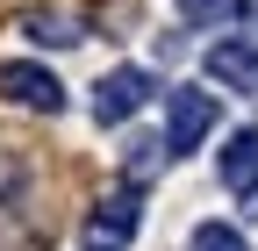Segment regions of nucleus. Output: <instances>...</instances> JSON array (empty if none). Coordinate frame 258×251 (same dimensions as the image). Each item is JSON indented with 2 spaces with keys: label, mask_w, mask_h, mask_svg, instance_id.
Here are the masks:
<instances>
[{
  "label": "nucleus",
  "mask_w": 258,
  "mask_h": 251,
  "mask_svg": "<svg viewBox=\"0 0 258 251\" xmlns=\"http://www.w3.org/2000/svg\"><path fill=\"white\" fill-rule=\"evenodd\" d=\"M129 237H137V194L122 186V194H108L101 208L86 215V244H93V251H122Z\"/></svg>",
  "instance_id": "obj_5"
},
{
  "label": "nucleus",
  "mask_w": 258,
  "mask_h": 251,
  "mask_svg": "<svg viewBox=\"0 0 258 251\" xmlns=\"http://www.w3.org/2000/svg\"><path fill=\"white\" fill-rule=\"evenodd\" d=\"M151 93H158V79L144 65H115V72H101V86H93V122H101V130L108 122H129Z\"/></svg>",
  "instance_id": "obj_2"
},
{
  "label": "nucleus",
  "mask_w": 258,
  "mask_h": 251,
  "mask_svg": "<svg viewBox=\"0 0 258 251\" xmlns=\"http://www.w3.org/2000/svg\"><path fill=\"white\" fill-rule=\"evenodd\" d=\"M244 201H251V215H258V179H251V186H244Z\"/></svg>",
  "instance_id": "obj_11"
},
{
  "label": "nucleus",
  "mask_w": 258,
  "mask_h": 251,
  "mask_svg": "<svg viewBox=\"0 0 258 251\" xmlns=\"http://www.w3.org/2000/svg\"><path fill=\"white\" fill-rule=\"evenodd\" d=\"M251 179H258V130H237L230 144H222V186H237V194H244Z\"/></svg>",
  "instance_id": "obj_6"
},
{
  "label": "nucleus",
  "mask_w": 258,
  "mask_h": 251,
  "mask_svg": "<svg viewBox=\"0 0 258 251\" xmlns=\"http://www.w3.org/2000/svg\"><path fill=\"white\" fill-rule=\"evenodd\" d=\"M215 93L201 86H165V158H186V151H201L208 130H215Z\"/></svg>",
  "instance_id": "obj_1"
},
{
  "label": "nucleus",
  "mask_w": 258,
  "mask_h": 251,
  "mask_svg": "<svg viewBox=\"0 0 258 251\" xmlns=\"http://www.w3.org/2000/svg\"><path fill=\"white\" fill-rule=\"evenodd\" d=\"M237 15V0H179V22H194V29H222Z\"/></svg>",
  "instance_id": "obj_9"
},
{
  "label": "nucleus",
  "mask_w": 258,
  "mask_h": 251,
  "mask_svg": "<svg viewBox=\"0 0 258 251\" xmlns=\"http://www.w3.org/2000/svg\"><path fill=\"white\" fill-rule=\"evenodd\" d=\"M208 79H222L230 93H258V36H222L208 50Z\"/></svg>",
  "instance_id": "obj_4"
},
{
  "label": "nucleus",
  "mask_w": 258,
  "mask_h": 251,
  "mask_svg": "<svg viewBox=\"0 0 258 251\" xmlns=\"http://www.w3.org/2000/svg\"><path fill=\"white\" fill-rule=\"evenodd\" d=\"M244 15H251V29H258V0H251V8H244Z\"/></svg>",
  "instance_id": "obj_12"
},
{
  "label": "nucleus",
  "mask_w": 258,
  "mask_h": 251,
  "mask_svg": "<svg viewBox=\"0 0 258 251\" xmlns=\"http://www.w3.org/2000/svg\"><path fill=\"white\" fill-rule=\"evenodd\" d=\"M22 36L29 43H50V50H72V43H86V22L79 15H29Z\"/></svg>",
  "instance_id": "obj_7"
},
{
  "label": "nucleus",
  "mask_w": 258,
  "mask_h": 251,
  "mask_svg": "<svg viewBox=\"0 0 258 251\" xmlns=\"http://www.w3.org/2000/svg\"><path fill=\"white\" fill-rule=\"evenodd\" d=\"M186 251H251V244H244V230H230V223H201Z\"/></svg>",
  "instance_id": "obj_10"
},
{
  "label": "nucleus",
  "mask_w": 258,
  "mask_h": 251,
  "mask_svg": "<svg viewBox=\"0 0 258 251\" xmlns=\"http://www.w3.org/2000/svg\"><path fill=\"white\" fill-rule=\"evenodd\" d=\"M0 101H15V108H36V115H57L64 108V86L50 65H29V57H8L0 65Z\"/></svg>",
  "instance_id": "obj_3"
},
{
  "label": "nucleus",
  "mask_w": 258,
  "mask_h": 251,
  "mask_svg": "<svg viewBox=\"0 0 258 251\" xmlns=\"http://www.w3.org/2000/svg\"><path fill=\"white\" fill-rule=\"evenodd\" d=\"M158 165H165V137H137V144L122 151V172H129V179H151Z\"/></svg>",
  "instance_id": "obj_8"
}]
</instances>
